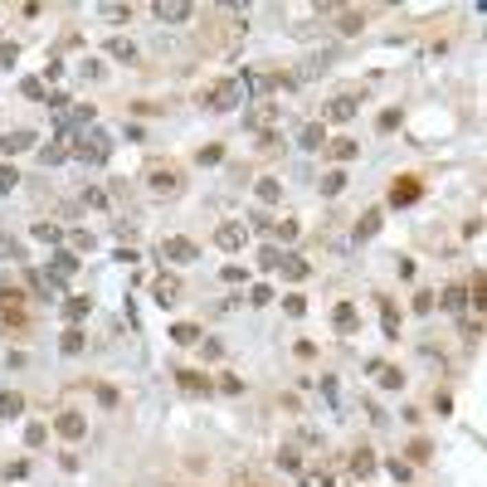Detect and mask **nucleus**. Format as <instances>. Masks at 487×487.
<instances>
[{
    "mask_svg": "<svg viewBox=\"0 0 487 487\" xmlns=\"http://www.w3.org/2000/svg\"><path fill=\"white\" fill-rule=\"evenodd\" d=\"M20 93H25V98H34V102H39V98H49V93H44V83H39V78H25V83H20Z\"/></svg>",
    "mask_w": 487,
    "mask_h": 487,
    "instance_id": "ea45409f",
    "label": "nucleus"
},
{
    "mask_svg": "<svg viewBox=\"0 0 487 487\" xmlns=\"http://www.w3.org/2000/svg\"><path fill=\"white\" fill-rule=\"evenodd\" d=\"M414 200H419V181H409V176H405V181H395L390 205H414Z\"/></svg>",
    "mask_w": 487,
    "mask_h": 487,
    "instance_id": "a211bd4d",
    "label": "nucleus"
},
{
    "mask_svg": "<svg viewBox=\"0 0 487 487\" xmlns=\"http://www.w3.org/2000/svg\"><path fill=\"white\" fill-rule=\"evenodd\" d=\"M297 146H302V151H321V146H327V132H321V122H307V127L297 132Z\"/></svg>",
    "mask_w": 487,
    "mask_h": 487,
    "instance_id": "dca6fc26",
    "label": "nucleus"
},
{
    "mask_svg": "<svg viewBox=\"0 0 487 487\" xmlns=\"http://www.w3.org/2000/svg\"><path fill=\"white\" fill-rule=\"evenodd\" d=\"M341 185H346L341 171H327V176H321V195H341Z\"/></svg>",
    "mask_w": 487,
    "mask_h": 487,
    "instance_id": "cd10ccee",
    "label": "nucleus"
},
{
    "mask_svg": "<svg viewBox=\"0 0 487 487\" xmlns=\"http://www.w3.org/2000/svg\"><path fill=\"white\" fill-rule=\"evenodd\" d=\"M69 156H73V146H69V141H59V137L39 146V161H44V166H59V161H69Z\"/></svg>",
    "mask_w": 487,
    "mask_h": 487,
    "instance_id": "4468645a",
    "label": "nucleus"
},
{
    "mask_svg": "<svg viewBox=\"0 0 487 487\" xmlns=\"http://www.w3.org/2000/svg\"><path fill=\"white\" fill-rule=\"evenodd\" d=\"M49 273H59V278L69 283V278L78 273V253H64V249H59V253H54V268H49Z\"/></svg>",
    "mask_w": 487,
    "mask_h": 487,
    "instance_id": "6ab92c4d",
    "label": "nucleus"
},
{
    "mask_svg": "<svg viewBox=\"0 0 487 487\" xmlns=\"http://www.w3.org/2000/svg\"><path fill=\"white\" fill-rule=\"evenodd\" d=\"M381 127H385V132H395V127H400V113H395V107H390V113H381Z\"/></svg>",
    "mask_w": 487,
    "mask_h": 487,
    "instance_id": "603ef678",
    "label": "nucleus"
},
{
    "mask_svg": "<svg viewBox=\"0 0 487 487\" xmlns=\"http://www.w3.org/2000/svg\"><path fill=\"white\" fill-rule=\"evenodd\" d=\"M370 468H375V458H370V453H365V449H361V453H356V458H351V473H356V477H365V473H370Z\"/></svg>",
    "mask_w": 487,
    "mask_h": 487,
    "instance_id": "f704fd0d",
    "label": "nucleus"
},
{
    "mask_svg": "<svg viewBox=\"0 0 487 487\" xmlns=\"http://www.w3.org/2000/svg\"><path fill=\"white\" fill-rule=\"evenodd\" d=\"M244 83L239 78H225V83H214V93H209V107L214 113H234V107H244Z\"/></svg>",
    "mask_w": 487,
    "mask_h": 487,
    "instance_id": "f03ea898",
    "label": "nucleus"
},
{
    "mask_svg": "<svg viewBox=\"0 0 487 487\" xmlns=\"http://www.w3.org/2000/svg\"><path fill=\"white\" fill-rule=\"evenodd\" d=\"M337 25H341V34H361V30H365V15H361V10H341Z\"/></svg>",
    "mask_w": 487,
    "mask_h": 487,
    "instance_id": "b1692460",
    "label": "nucleus"
},
{
    "mask_svg": "<svg viewBox=\"0 0 487 487\" xmlns=\"http://www.w3.org/2000/svg\"><path fill=\"white\" fill-rule=\"evenodd\" d=\"M0 258H20V244L10 234H0Z\"/></svg>",
    "mask_w": 487,
    "mask_h": 487,
    "instance_id": "49530a36",
    "label": "nucleus"
},
{
    "mask_svg": "<svg viewBox=\"0 0 487 487\" xmlns=\"http://www.w3.org/2000/svg\"><path fill=\"white\" fill-rule=\"evenodd\" d=\"M161 253H166L171 263H195V258H200V249H195V239H185V234H176V239H166V244H161Z\"/></svg>",
    "mask_w": 487,
    "mask_h": 487,
    "instance_id": "423d86ee",
    "label": "nucleus"
},
{
    "mask_svg": "<svg viewBox=\"0 0 487 487\" xmlns=\"http://www.w3.org/2000/svg\"><path fill=\"white\" fill-rule=\"evenodd\" d=\"M107 156H113V137H107L102 127H88V132L73 141V161H78V166H102Z\"/></svg>",
    "mask_w": 487,
    "mask_h": 487,
    "instance_id": "f257e3e1",
    "label": "nucleus"
},
{
    "mask_svg": "<svg viewBox=\"0 0 487 487\" xmlns=\"http://www.w3.org/2000/svg\"><path fill=\"white\" fill-rule=\"evenodd\" d=\"M214 244H220L225 253H239L244 249V229L239 225H220V229H214Z\"/></svg>",
    "mask_w": 487,
    "mask_h": 487,
    "instance_id": "ddd939ff",
    "label": "nucleus"
},
{
    "mask_svg": "<svg viewBox=\"0 0 487 487\" xmlns=\"http://www.w3.org/2000/svg\"><path fill=\"white\" fill-rule=\"evenodd\" d=\"M107 59H117V64H137V44L113 39V44H107Z\"/></svg>",
    "mask_w": 487,
    "mask_h": 487,
    "instance_id": "412c9836",
    "label": "nucleus"
},
{
    "mask_svg": "<svg viewBox=\"0 0 487 487\" xmlns=\"http://www.w3.org/2000/svg\"><path fill=\"white\" fill-rule=\"evenodd\" d=\"M278 268H283L288 278H307V258H288V253H283V263H278Z\"/></svg>",
    "mask_w": 487,
    "mask_h": 487,
    "instance_id": "bb28decb",
    "label": "nucleus"
},
{
    "mask_svg": "<svg viewBox=\"0 0 487 487\" xmlns=\"http://www.w3.org/2000/svg\"><path fill=\"white\" fill-rule=\"evenodd\" d=\"M332 156H337V161H351V156H356V141H332Z\"/></svg>",
    "mask_w": 487,
    "mask_h": 487,
    "instance_id": "a18cd8bd",
    "label": "nucleus"
},
{
    "mask_svg": "<svg viewBox=\"0 0 487 487\" xmlns=\"http://www.w3.org/2000/svg\"><path fill=\"white\" fill-rule=\"evenodd\" d=\"M273 122H278L273 98H268V102H253L249 113H244V132H263V127H273Z\"/></svg>",
    "mask_w": 487,
    "mask_h": 487,
    "instance_id": "20e7f679",
    "label": "nucleus"
},
{
    "mask_svg": "<svg viewBox=\"0 0 487 487\" xmlns=\"http://www.w3.org/2000/svg\"><path fill=\"white\" fill-rule=\"evenodd\" d=\"M278 195H283L278 181H258V200H273V205H278Z\"/></svg>",
    "mask_w": 487,
    "mask_h": 487,
    "instance_id": "e433bc0d",
    "label": "nucleus"
},
{
    "mask_svg": "<svg viewBox=\"0 0 487 487\" xmlns=\"http://www.w3.org/2000/svg\"><path fill=\"white\" fill-rule=\"evenodd\" d=\"M151 297H156L161 307H176V302H181V278H171V273H161V278L151 283Z\"/></svg>",
    "mask_w": 487,
    "mask_h": 487,
    "instance_id": "9b49d317",
    "label": "nucleus"
},
{
    "mask_svg": "<svg viewBox=\"0 0 487 487\" xmlns=\"http://www.w3.org/2000/svg\"><path fill=\"white\" fill-rule=\"evenodd\" d=\"M15 54H20V44H10V39L0 44V69H10V64H15Z\"/></svg>",
    "mask_w": 487,
    "mask_h": 487,
    "instance_id": "c03bdc74",
    "label": "nucleus"
},
{
    "mask_svg": "<svg viewBox=\"0 0 487 487\" xmlns=\"http://www.w3.org/2000/svg\"><path fill=\"white\" fill-rule=\"evenodd\" d=\"M356 113H361V98H356V93H341V98L327 102V117H332V122H351Z\"/></svg>",
    "mask_w": 487,
    "mask_h": 487,
    "instance_id": "9d476101",
    "label": "nucleus"
},
{
    "mask_svg": "<svg viewBox=\"0 0 487 487\" xmlns=\"http://www.w3.org/2000/svg\"><path fill=\"white\" fill-rule=\"evenodd\" d=\"M176 381H181L185 390H195V395H209V381H205L200 370H176Z\"/></svg>",
    "mask_w": 487,
    "mask_h": 487,
    "instance_id": "4be33fe9",
    "label": "nucleus"
},
{
    "mask_svg": "<svg viewBox=\"0 0 487 487\" xmlns=\"http://www.w3.org/2000/svg\"><path fill=\"white\" fill-rule=\"evenodd\" d=\"M214 161H225V146H220V141H214V146H205V151H200V166H214Z\"/></svg>",
    "mask_w": 487,
    "mask_h": 487,
    "instance_id": "58836bf2",
    "label": "nucleus"
},
{
    "mask_svg": "<svg viewBox=\"0 0 487 487\" xmlns=\"http://www.w3.org/2000/svg\"><path fill=\"white\" fill-rule=\"evenodd\" d=\"M151 15H156L161 25H181V20H190V5H185V0H156Z\"/></svg>",
    "mask_w": 487,
    "mask_h": 487,
    "instance_id": "6e6552de",
    "label": "nucleus"
},
{
    "mask_svg": "<svg viewBox=\"0 0 487 487\" xmlns=\"http://www.w3.org/2000/svg\"><path fill=\"white\" fill-rule=\"evenodd\" d=\"M34 146V132H10V137H0V151L15 156V151H30Z\"/></svg>",
    "mask_w": 487,
    "mask_h": 487,
    "instance_id": "aec40b11",
    "label": "nucleus"
},
{
    "mask_svg": "<svg viewBox=\"0 0 487 487\" xmlns=\"http://www.w3.org/2000/svg\"><path fill=\"white\" fill-rule=\"evenodd\" d=\"M239 83H244V93H253V98H263V102H268V93L278 88V78H273V73H258V69L239 73Z\"/></svg>",
    "mask_w": 487,
    "mask_h": 487,
    "instance_id": "1a4fd4ad",
    "label": "nucleus"
},
{
    "mask_svg": "<svg viewBox=\"0 0 487 487\" xmlns=\"http://www.w3.org/2000/svg\"><path fill=\"white\" fill-rule=\"evenodd\" d=\"M381 225H385V220H381V209H365V214H361V225L351 229V244H370L375 234H381Z\"/></svg>",
    "mask_w": 487,
    "mask_h": 487,
    "instance_id": "f8f14e48",
    "label": "nucleus"
},
{
    "mask_svg": "<svg viewBox=\"0 0 487 487\" xmlns=\"http://www.w3.org/2000/svg\"><path fill=\"white\" fill-rule=\"evenodd\" d=\"M88 312H93V302H88V297H69V302H64V317H69V321H83Z\"/></svg>",
    "mask_w": 487,
    "mask_h": 487,
    "instance_id": "393cba45",
    "label": "nucleus"
},
{
    "mask_svg": "<svg viewBox=\"0 0 487 487\" xmlns=\"http://www.w3.org/2000/svg\"><path fill=\"white\" fill-rule=\"evenodd\" d=\"M370 370H375V375H381V385H390V390H400V385H405V375H400V370H385L381 361H375Z\"/></svg>",
    "mask_w": 487,
    "mask_h": 487,
    "instance_id": "a878e982",
    "label": "nucleus"
},
{
    "mask_svg": "<svg viewBox=\"0 0 487 487\" xmlns=\"http://www.w3.org/2000/svg\"><path fill=\"white\" fill-rule=\"evenodd\" d=\"M20 409H25V400H20L15 390H0V419H15Z\"/></svg>",
    "mask_w": 487,
    "mask_h": 487,
    "instance_id": "5701e85b",
    "label": "nucleus"
},
{
    "mask_svg": "<svg viewBox=\"0 0 487 487\" xmlns=\"http://www.w3.org/2000/svg\"><path fill=\"white\" fill-rule=\"evenodd\" d=\"M302 487H332V473L327 468H312V473H302Z\"/></svg>",
    "mask_w": 487,
    "mask_h": 487,
    "instance_id": "c85d7f7f",
    "label": "nucleus"
},
{
    "mask_svg": "<svg viewBox=\"0 0 487 487\" xmlns=\"http://www.w3.org/2000/svg\"><path fill=\"white\" fill-rule=\"evenodd\" d=\"M332 59H337V54H332V49H321V54H312V59H307V64H302V69H297V73H293L288 83L297 88V83H307V78H321V73H327V69H332Z\"/></svg>",
    "mask_w": 487,
    "mask_h": 487,
    "instance_id": "39448f33",
    "label": "nucleus"
},
{
    "mask_svg": "<svg viewBox=\"0 0 487 487\" xmlns=\"http://www.w3.org/2000/svg\"><path fill=\"white\" fill-rule=\"evenodd\" d=\"M59 351H64V356H78V351H83V332H64Z\"/></svg>",
    "mask_w": 487,
    "mask_h": 487,
    "instance_id": "2f4dec72",
    "label": "nucleus"
},
{
    "mask_svg": "<svg viewBox=\"0 0 487 487\" xmlns=\"http://www.w3.org/2000/svg\"><path fill=\"white\" fill-rule=\"evenodd\" d=\"M171 337H176L181 346H190V341H200V332L190 327V321H176V327H171Z\"/></svg>",
    "mask_w": 487,
    "mask_h": 487,
    "instance_id": "c756f323",
    "label": "nucleus"
},
{
    "mask_svg": "<svg viewBox=\"0 0 487 487\" xmlns=\"http://www.w3.org/2000/svg\"><path fill=\"white\" fill-rule=\"evenodd\" d=\"M102 15L113 20V25H127L132 20V5H102Z\"/></svg>",
    "mask_w": 487,
    "mask_h": 487,
    "instance_id": "72a5a7b5",
    "label": "nucleus"
},
{
    "mask_svg": "<svg viewBox=\"0 0 487 487\" xmlns=\"http://www.w3.org/2000/svg\"><path fill=\"white\" fill-rule=\"evenodd\" d=\"M278 239H283V244L297 239V220H278Z\"/></svg>",
    "mask_w": 487,
    "mask_h": 487,
    "instance_id": "8fccbe9b",
    "label": "nucleus"
},
{
    "mask_svg": "<svg viewBox=\"0 0 487 487\" xmlns=\"http://www.w3.org/2000/svg\"><path fill=\"white\" fill-rule=\"evenodd\" d=\"M83 205H93V209H107V195H102V190H83Z\"/></svg>",
    "mask_w": 487,
    "mask_h": 487,
    "instance_id": "09e8293b",
    "label": "nucleus"
},
{
    "mask_svg": "<svg viewBox=\"0 0 487 487\" xmlns=\"http://www.w3.org/2000/svg\"><path fill=\"white\" fill-rule=\"evenodd\" d=\"M244 278H249V273H244L239 263H229V268H225V283H244Z\"/></svg>",
    "mask_w": 487,
    "mask_h": 487,
    "instance_id": "3c124183",
    "label": "nucleus"
},
{
    "mask_svg": "<svg viewBox=\"0 0 487 487\" xmlns=\"http://www.w3.org/2000/svg\"><path fill=\"white\" fill-rule=\"evenodd\" d=\"M444 307H449V312H463V307H468V293H463V288H449V293H444Z\"/></svg>",
    "mask_w": 487,
    "mask_h": 487,
    "instance_id": "7c9ffc66",
    "label": "nucleus"
},
{
    "mask_svg": "<svg viewBox=\"0 0 487 487\" xmlns=\"http://www.w3.org/2000/svg\"><path fill=\"white\" fill-rule=\"evenodd\" d=\"M30 288H34V293H39L44 302H54V297L64 293V278H59V273H49V268H44V273L34 268V273H30Z\"/></svg>",
    "mask_w": 487,
    "mask_h": 487,
    "instance_id": "0eeeda50",
    "label": "nucleus"
},
{
    "mask_svg": "<svg viewBox=\"0 0 487 487\" xmlns=\"http://www.w3.org/2000/svg\"><path fill=\"white\" fill-rule=\"evenodd\" d=\"M15 181H20V171H15V166H0V195L15 190Z\"/></svg>",
    "mask_w": 487,
    "mask_h": 487,
    "instance_id": "37998d69",
    "label": "nucleus"
},
{
    "mask_svg": "<svg viewBox=\"0 0 487 487\" xmlns=\"http://www.w3.org/2000/svg\"><path fill=\"white\" fill-rule=\"evenodd\" d=\"M278 263H283V249H273V244L258 253V268H278Z\"/></svg>",
    "mask_w": 487,
    "mask_h": 487,
    "instance_id": "c9c22d12",
    "label": "nucleus"
},
{
    "mask_svg": "<svg viewBox=\"0 0 487 487\" xmlns=\"http://www.w3.org/2000/svg\"><path fill=\"white\" fill-rule=\"evenodd\" d=\"M381 321H385V337H395V327H400V312L385 302V307H381Z\"/></svg>",
    "mask_w": 487,
    "mask_h": 487,
    "instance_id": "4c0bfd02",
    "label": "nucleus"
},
{
    "mask_svg": "<svg viewBox=\"0 0 487 487\" xmlns=\"http://www.w3.org/2000/svg\"><path fill=\"white\" fill-rule=\"evenodd\" d=\"M283 312H288V317H302V312H307V297H297V293L283 297Z\"/></svg>",
    "mask_w": 487,
    "mask_h": 487,
    "instance_id": "79ce46f5",
    "label": "nucleus"
},
{
    "mask_svg": "<svg viewBox=\"0 0 487 487\" xmlns=\"http://www.w3.org/2000/svg\"><path fill=\"white\" fill-rule=\"evenodd\" d=\"M146 185H151V195H181V171L176 166H151L146 171Z\"/></svg>",
    "mask_w": 487,
    "mask_h": 487,
    "instance_id": "7ed1b4c3",
    "label": "nucleus"
},
{
    "mask_svg": "<svg viewBox=\"0 0 487 487\" xmlns=\"http://www.w3.org/2000/svg\"><path fill=\"white\" fill-rule=\"evenodd\" d=\"M83 429H88V424H83V414H73V409H64V414H59V434H64V439H73V444H78V439H83Z\"/></svg>",
    "mask_w": 487,
    "mask_h": 487,
    "instance_id": "f3484780",
    "label": "nucleus"
},
{
    "mask_svg": "<svg viewBox=\"0 0 487 487\" xmlns=\"http://www.w3.org/2000/svg\"><path fill=\"white\" fill-rule=\"evenodd\" d=\"M34 239L39 244H59L64 234H59V225H34Z\"/></svg>",
    "mask_w": 487,
    "mask_h": 487,
    "instance_id": "473e14b6",
    "label": "nucleus"
},
{
    "mask_svg": "<svg viewBox=\"0 0 487 487\" xmlns=\"http://www.w3.org/2000/svg\"><path fill=\"white\" fill-rule=\"evenodd\" d=\"M25 439H30L34 449H44V439H49V429H44V424H30V434H25Z\"/></svg>",
    "mask_w": 487,
    "mask_h": 487,
    "instance_id": "de8ad7c7",
    "label": "nucleus"
},
{
    "mask_svg": "<svg viewBox=\"0 0 487 487\" xmlns=\"http://www.w3.org/2000/svg\"><path fill=\"white\" fill-rule=\"evenodd\" d=\"M69 244H73L78 253H88V249H93V234H88V229H73V234H69Z\"/></svg>",
    "mask_w": 487,
    "mask_h": 487,
    "instance_id": "a19ab883",
    "label": "nucleus"
},
{
    "mask_svg": "<svg viewBox=\"0 0 487 487\" xmlns=\"http://www.w3.org/2000/svg\"><path fill=\"white\" fill-rule=\"evenodd\" d=\"M332 321H337V332H356V327H361V312H356L351 302H337V307H332Z\"/></svg>",
    "mask_w": 487,
    "mask_h": 487,
    "instance_id": "2eb2a0df",
    "label": "nucleus"
}]
</instances>
